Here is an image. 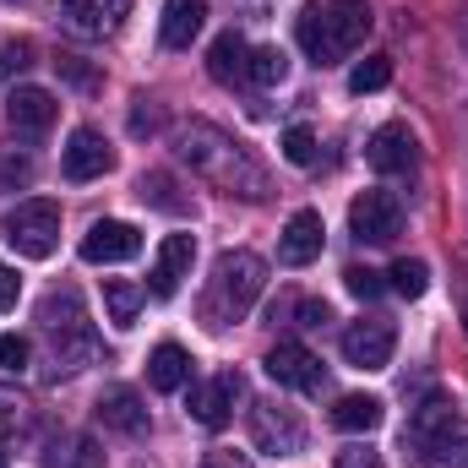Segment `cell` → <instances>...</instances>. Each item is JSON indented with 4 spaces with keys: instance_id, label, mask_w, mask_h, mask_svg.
Masks as SVG:
<instances>
[{
    "instance_id": "44dd1931",
    "label": "cell",
    "mask_w": 468,
    "mask_h": 468,
    "mask_svg": "<svg viewBox=\"0 0 468 468\" xmlns=\"http://www.w3.org/2000/svg\"><path fill=\"white\" fill-rule=\"evenodd\" d=\"M202 22H207V0H164V22H158L164 49H191Z\"/></svg>"
},
{
    "instance_id": "ee69618b",
    "label": "cell",
    "mask_w": 468,
    "mask_h": 468,
    "mask_svg": "<svg viewBox=\"0 0 468 468\" xmlns=\"http://www.w3.org/2000/svg\"><path fill=\"white\" fill-rule=\"evenodd\" d=\"M0 468H11V463H5V452H0Z\"/></svg>"
},
{
    "instance_id": "8d00e7d4",
    "label": "cell",
    "mask_w": 468,
    "mask_h": 468,
    "mask_svg": "<svg viewBox=\"0 0 468 468\" xmlns=\"http://www.w3.org/2000/svg\"><path fill=\"white\" fill-rule=\"evenodd\" d=\"M55 66H60V71H66V77H71V82H77V88H93V82H99V77H93V71H88V66H82V60H77V55H60V60H55Z\"/></svg>"
},
{
    "instance_id": "d590c367",
    "label": "cell",
    "mask_w": 468,
    "mask_h": 468,
    "mask_svg": "<svg viewBox=\"0 0 468 468\" xmlns=\"http://www.w3.org/2000/svg\"><path fill=\"white\" fill-rule=\"evenodd\" d=\"M338 468H387V463H381V452H370V447H344V452H338Z\"/></svg>"
},
{
    "instance_id": "60d3db41",
    "label": "cell",
    "mask_w": 468,
    "mask_h": 468,
    "mask_svg": "<svg viewBox=\"0 0 468 468\" xmlns=\"http://www.w3.org/2000/svg\"><path fill=\"white\" fill-rule=\"evenodd\" d=\"M142 104H147V99H136V115H131V131H136V136H147V131L158 125V110H142Z\"/></svg>"
},
{
    "instance_id": "277c9868",
    "label": "cell",
    "mask_w": 468,
    "mask_h": 468,
    "mask_svg": "<svg viewBox=\"0 0 468 468\" xmlns=\"http://www.w3.org/2000/svg\"><path fill=\"white\" fill-rule=\"evenodd\" d=\"M370 33V5L365 0H327V5H305L300 11V49L316 66H338L354 55Z\"/></svg>"
},
{
    "instance_id": "f546056e",
    "label": "cell",
    "mask_w": 468,
    "mask_h": 468,
    "mask_svg": "<svg viewBox=\"0 0 468 468\" xmlns=\"http://www.w3.org/2000/svg\"><path fill=\"white\" fill-rule=\"evenodd\" d=\"M283 158L300 164V169L316 164V136H311V125H289V131H283Z\"/></svg>"
},
{
    "instance_id": "484cf974",
    "label": "cell",
    "mask_w": 468,
    "mask_h": 468,
    "mask_svg": "<svg viewBox=\"0 0 468 468\" xmlns=\"http://www.w3.org/2000/svg\"><path fill=\"white\" fill-rule=\"evenodd\" d=\"M33 431V398L16 387H0V441H16Z\"/></svg>"
},
{
    "instance_id": "83f0119b",
    "label": "cell",
    "mask_w": 468,
    "mask_h": 468,
    "mask_svg": "<svg viewBox=\"0 0 468 468\" xmlns=\"http://www.w3.org/2000/svg\"><path fill=\"white\" fill-rule=\"evenodd\" d=\"M283 77H289V55H283L278 44L250 49V82H256V88H278Z\"/></svg>"
},
{
    "instance_id": "d6986e66",
    "label": "cell",
    "mask_w": 468,
    "mask_h": 468,
    "mask_svg": "<svg viewBox=\"0 0 468 468\" xmlns=\"http://www.w3.org/2000/svg\"><path fill=\"white\" fill-rule=\"evenodd\" d=\"M99 425L120 431V436H142L147 431V409H142L136 387H104L99 392Z\"/></svg>"
},
{
    "instance_id": "1f68e13d",
    "label": "cell",
    "mask_w": 468,
    "mask_h": 468,
    "mask_svg": "<svg viewBox=\"0 0 468 468\" xmlns=\"http://www.w3.org/2000/svg\"><path fill=\"white\" fill-rule=\"evenodd\" d=\"M344 283H349L354 300H376V294L387 289V272H370V267H349V272H344Z\"/></svg>"
},
{
    "instance_id": "4dcf8cb0",
    "label": "cell",
    "mask_w": 468,
    "mask_h": 468,
    "mask_svg": "<svg viewBox=\"0 0 468 468\" xmlns=\"http://www.w3.org/2000/svg\"><path fill=\"white\" fill-rule=\"evenodd\" d=\"M136 191H142V202H153V207H164V213H186V202H180V197H169V191H175V180H169V175H142V186H136Z\"/></svg>"
},
{
    "instance_id": "e0dca14e",
    "label": "cell",
    "mask_w": 468,
    "mask_h": 468,
    "mask_svg": "<svg viewBox=\"0 0 468 468\" xmlns=\"http://www.w3.org/2000/svg\"><path fill=\"white\" fill-rule=\"evenodd\" d=\"M191 256H197V239H191V234H169V239L158 245V261H153V272H147V289H153L158 300H169V294L180 289V278L191 272Z\"/></svg>"
},
{
    "instance_id": "cb8c5ba5",
    "label": "cell",
    "mask_w": 468,
    "mask_h": 468,
    "mask_svg": "<svg viewBox=\"0 0 468 468\" xmlns=\"http://www.w3.org/2000/svg\"><path fill=\"white\" fill-rule=\"evenodd\" d=\"M333 425L349 431V436L376 431V425H381V398H370V392H349V398H338V403H333Z\"/></svg>"
},
{
    "instance_id": "d6a6232c",
    "label": "cell",
    "mask_w": 468,
    "mask_h": 468,
    "mask_svg": "<svg viewBox=\"0 0 468 468\" xmlns=\"http://www.w3.org/2000/svg\"><path fill=\"white\" fill-rule=\"evenodd\" d=\"M33 359V344L22 333H0V370H27Z\"/></svg>"
},
{
    "instance_id": "7402d4cb",
    "label": "cell",
    "mask_w": 468,
    "mask_h": 468,
    "mask_svg": "<svg viewBox=\"0 0 468 468\" xmlns=\"http://www.w3.org/2000/svg\"><path fill=\"white\" fill-rule=\"evenodd\" d=\"M147 381H153V392H180L191 381V354L180 344H158L147 359Z\"/></svg>"
},
{
    "instance_id": "f35d334b",
    "label": "cell",
    "mask_w": 468,
    "mask_h": 468,
    "mask_svg": "<svg viewBox=\"0 0 468 468\" xmlns=\"http://www.w3.org/2000/svg\"><path fill=\"white\" fill-rule=\"evenodd\" d=\"M202 468H256L245 452H229V447H218V452H207L202 458Z\"/></svg>"
},
{
    "instance_id": "e575fe53",
    "label": "cell",
    "mask_w": 468,
    "mask_h": 468,
    "mask_svg": "<svg viewBox=\"0 0 468 468\" xmlns=\"http://www.w3.org/2000/svg\"><path fill=\"white\" fill-rule=\"evenodd\" d=\"M27 180H33V158L0 153V186H27Z\"/></svg>"
},
{
    "instance_id": "30bf717a",
    "label": "cell",
    "mask_w": 468,
    "mask_h": 468,
    "mask_svg": "<svg viewBox=\"0 0 468 468\" xmlns=\"http://www.w3.org/2000/svg\"><path fill=\"white\" fill-rule=\"evenodd\" d=\"M239 392H245V381H239V370H218V376H207V381H197L191 387V420L197 425H207V431H224L234 414V403H239Z\"/></svg>"
},
{
    "instance_id": "f1b7e54d",
    "label": "cell",
    "mask_w": 468,
    "mask_h": 468,
    "mask_svg": "<svg viewBox=\"0 0 468 468\" xmlns=\"http://www.w3.org/2000/svg\"><path fill=\"white\" fill-rule=\"evenodd\" d=\"M392 82V60L387 55H370V60H359L349 71V93H381Z\"/></svg>"
},
{
    "instance_id": "ffe728a7",
    "label": "cell",
    "mask_w": 468,
    "mask_h": 468,
    "mask_svg": "<svg viewBox=\"0 0 468 468\" xmlns=\"http://www.w3.org/2000/svg\"><path fill=\"white\" fill-rule=\"evenodd\" d=\"M5 120H11V131H22V136H44V131L55 125V99H49L44 88H11Z\"/></svg>"
},
{
    "instance_id": "9a60e30c",
    "label": "cell",
    "mask_w": 468,
    "mask_h": 468,
    "mask_svg": "<svg viewBox=\"0 0 468 468\" xmlns=\"http://www.w3.org/2000/svg\"><path fill=\"white\" fill-rule=\"evenodd\" d=\"M365 158H370V169L376 175H409L414 169V131L403 125V120H387L376 136H370V147H365Z\"/></svg>"
},
{
    "instance_id": "2e32d148",
    "label": "cell",
    "mask_w": 468,
    "mask_h": 468,
    "mask_svg": "<svg viewBox=\"0 0 468 468\" xmlns=\"http://www.w3.org/2000/svg\"><path fill=\"white\" fill-rule=\"evenodd\" d=\"M267 376L278 387H294V392H316L322 387V359L305 349V344H278L267 354Z\"/></svg>"
},
{
    "instance_id": "ba28073f",
    "label": "cell",
    "mask_w": 468,
    "mask_h": 468,
    "mask_svg": "<svg viewBox=\"0 0 468 468\" xmlns=\"http://www.w3.org/2000/svg\"><path fill=\"white\" fill-rule=\"evenodd\" d=\"M250 441L256 452H272V458H294L305 447V425L294 409L283 403H250Z\"/></svg>"
},
{
    "instance_id": "603a6c76",
    "label": "cell",
    "mask_w": 468,
    "mask_h": 468,
    "mask_svg": "<svg viewBox=\"0 0 468 468\" xmlns=\"http://www.w3.org/2000/svg\"><path fill=\"white\" fill-rule=\"evenodd\" d=\"M207 66H213L218 82H250V44H245L239 33H218Z\"/></svg>"
},
{
    "instance_id": "52a82bcc",
    "label": "cell",
    "mask_w": 468,
    "mask_h": 468,
    "mask_svg": "<svg viewBox=\"0 0 468 468\" xmlns=\"http://www.w3.org/2000/svg\"><path fill=\"white\" fill-rule=\"evenodd\" d=\"M349 229L365 245H392L403 234V202L392 191H359L349 202Z\"/></svg>"
},
{
    "instance_id": "3957f363",
    "label": "cell",
    "mask_w": 468,
    "mask_h": 468,
    "mask_svg": "<svg viewBox=\"0 0 468 468\" xmlns=\"http://www.w3.org/2000/svg\"><path fill=\"white\" fill-rule=\"evenodd\" d=\"M267 289V261L256 250H224L207 272V289H202V322L207 327H234L250 316V305L261 300Z\"/></svg>"
},
{
    "instance_id": "b9f144b4",
    "label": "cell",
    "mask_w": 468,
    "mask_h": 468,
    "mask_svg": "<svg viewBox=\"0 0 468 468\" xmlns=\"http://www.w3.org/2000/svg\"><path fill=\"white\" fill-rule=\"evenodd\" d=\"M234 5H239V11H250V16H261V11H267L272 0H234Z\"/></svg>"
},
{
    "instance_id": "836d02e7",
    "label": "cell",
    "mask_w": 468,
    "mask_h": 468,
    "mask_svg": "<svg viewBox=\"0 0 468 468\" xmlns=\"http://www.w3.org/2000/svg\"><path fill=\"white\" fill-rule=\"evenodd\" d=\"M27 66H33V44H27V38L0 44V82H5L11 71H27Z\"/></svg>"
},
{
    "instance_id": "6da1fadb",
    "label": "cell",
    "mask_w": 468,
    "mask_h": 468,
    "mask_svg": "<svg viewBox=\"0 0 468 468\" xmlns=\"http://www.w3.org/2000/svg\"><path fill=\"white\" fill-rule=\"evenodd\" d=\"M175 158H180L197 180L218 186L224 197H239V202H267V197H272V180H267V169L256 164V153H250L239 136L207 125V120H191V125L175 131Z\"/></svg>"
},
{
    "instance_id": "ab89813d",
    "label": "cell",
    "mask_w": 468,
    "mask_h": 468,
    "mask_svg": "<svg viewBox=\"0 0 468 468\" xmlns=\"http://www.w3.org/2000/svg\"><path fill=\"white\" fill-rule=\"evenodd\" d=\"M16 289H22V278H16L11 267H0V311H11V305H16Z\"/></svg>"
},
{
    "instance_id": "7bdbcfd3",
    "label": "cell",
    "mask_w": 468,
    "mask_h": 468,
    "mask_svg": "<svg viewBox=\"0 0 468 468\" xmlns=\"http://www.w3.org/2000/svg\"><path fill=\"white\" fill-rule=\"evenodd\" d=\"M463 333H468V305H463Z\"/></svg>"
},
{
    "instance_id": "8fae6325",
    "label": "cell",
    "mask_w": 468,
    "mask_h": 468,
    "mask_svg": "<svg viewBox=\"0 0 468 468\" xmlns=\"http://www.w3.org/2000/svg\"><path fill=\"white\" fill-rule=\"evenodd\" d=\"M392 349H398V327L387 316L354 322L349 333H344V359L359 365V370H387L392 365Z\"/></svg>"
},
{
    "instance_id": "7a4b0ae2",
    "label": "cell",
    "mask_w": 468,
    "mask_h": 468,
    "mask_svg": "<svg viewBox=\"0 0 468 468\" xmlns=\"http://www.w3.org/2000/svg\"><path fill=\"white\" fill-rule=\"evenodd\" d=\"M38 333L49 344V381L77 376L99 359V338H93V322H88L77 289H49L38 300Z\"/></svg>"
},
{
    "instance_id": "9c48e42d",
    "label": "cell",
    "mask_w": 468,
    "mask_h": 468,
    "mask_svg": "<svg viewBox=\"0 0 468 468\" xmlns=\"http://www.w3.org/2000/svg\"><path fill=\"white\" fill-rule=\"evenodd\" d=\"M131 0H55V22L71 33V38H110L120 33Z\"/></svg>"
},
{
    "instance_id": "8992f818",
    "label": "cell",
    "mask_w": 468,
    "mask_h": 468,
    "mask_svg": "<svg viewBox=\"0 0 468 468\" xmlns=\"http://www.w3.org/2000/svg\"><path fill=\"white\" fill-rule=\"evenodd\" d=\"M0 234H5V245H11L16 256L44 261V256H55V245H60V207L44 202V197L16 202V207L0 218Z\"/></svg>"
},
{
    "instance_id": "d4e9b609",
    "label": "cell",
    "mask_w": 468,
    "mask_h": 468,
    "mask_svg": "<svg viewBox=\"0 0 468 468\" xmlns=\"http://www.w3.org/2000/svg\"><path fill=\"white\" fill-rule=\"evenodd\" d=\"M142 300H147L142 283H131V278H104V305H110V322H115V327H136Z\"/></svg>"
},
{
    "instance_id": "7c38bea8",
    "label": "cell",
    "mask_w": 468,
    "mask_h": 468,
    "mask_svg": "<svg viewBox=\"0 0 468 468\" xmlns=\"http://www.w3.org/2000/svg\"><path fill=\"white\" fill-rule=\"evenodd\" d=\"M60 169H66V180H104L110 169H115V147L93 131V125H77L71 131V142H66V153H60Z\"/></svg>"
},
{
    "instance_id": "ac0fdd59",
    "label": "cell",
    "mask_w": 468,
    "mask_h": 468,
    "mask_svg": "<svg viewBox=\"0 0 468 468\" xmlns=\"http://www.w3.org/2000/svg\"><path fill=\"white\" fill-rule=\"evenodd\" d=\"M38 463L44 468H104V447L88 431H60V436L44 441Z\"/></svg>"
},
{
    "instance_id": "74e56055",
    "label": "cell",
    "mask_w": 468,
    "mask_h": 468,
    "mask_svg": "<svg viewBox=\"0 0 468 468\" xmlns=\"http://www.w3.org/2000/svg\"><path fill=\"white\" fill-rule=\"evenodd\" d=\"M327 322H333V311L322 300H300V327H327Z\"/></svg>"
},
{
    "instance_id": "5b68a950",
    "label": "cell",
    "mask_w": 468,
    "mask_h": 468,
    "mask_svg": "<svg viewBox=\"0 0 468 468\" xmlns=\"http://www.w3.org/2000/svg\"><path fill=\"white\" fill-rule=\"evenodd\" d=\"M409 447L425 468H468V420L447 392H431L409 414Z\"/></svg>"
},
{
    "instance_id": "5bb4252c",
    "label": "cell",
    "mask_w": 468,
    "mask_h": 468,
    "mask_svg": "<svg viewBox=\"0 0 468 468\" xmlns=\"http://www.w3.org/2000/svg\"><path fill=\"white\" fill-rule=\"evenodd\" d=\"M322 239H327V224L316 207H300L289 224H283V239H278V261L283 267H311L322 256Z\"/></svg>"
},
{
    "instance_id": "4316f807",
    "label": "cell",
    "mask_w": 468,
    "mask_h": 468,
    "mask_svg": "<svg viewBox=\"0 0 468 468\" xmlns=\"http://www.w3.org/2000/svg\"><path fill=\"white\" fill-rule=\"evenodd\" d=\"M387 289H398L403 300H420V294L431 289V267H425L420 256H403V261L387 267Z\"/></svg>"
},
{
    "instance_id": "4fadbf2b",
    "label": "cell",
    "mask_w": 468,
    "mask_h": 468,
    "mask_svg": "<svg viewBox=\"0 0 468 468\" xmlns=\"http://www.w3.org/2000/svg\"><path fill=\"white\" fill-rule=\"evenodd\" d=\"M136 250H142V234H136V224H120V218H99L93 229L82 234V261H93V267L131 261Z\"/></svg>"
}]
</instances>
